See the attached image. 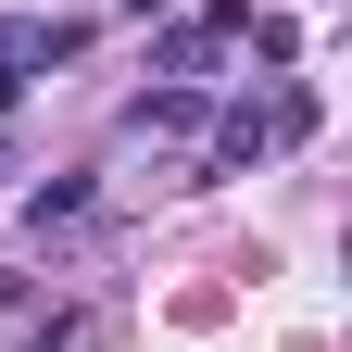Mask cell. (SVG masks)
Listing matches in <instances>:
<instances>
[{
	"instance_id": "obj_1",
	"label": "cell",
	"mask_w": 352,
	"mask_h": 352,
	"mask_svg": "<svg viewBox=\"0 0 352 352\" xmlns=\"http://www.w3.org/2000/svg\"><path fill=\"white\" fill-rule=\"evenodd\" d=\"M264 151H277V101H227V113H214V151H201V176H252Z\"/></svg>"
},
{
	"instance_id": "obj_2",
	"label": "cell",
	"mask_w": 352,
	"mask_h": 352,
	"mask_svg": "<svg viewBox=\"0 0 352 352\" xmlns=\"http://www.w3.org/2000/svg\"><path fill=\"white\" fill-rule=\"evenodd\" d=\"M201 126H214L201 88H139V101H126V139H201Z\"/></svg>"
},
{
	"instance_id": "obj_3",
	"label": "cell",
	"mask_w": 352,
	"mask_h": 352,
	"mask_svg": "<svg viewBox=\"0 0 352 352\" xmlns=\"http://www.w3.org/2000/svg\"><path fill=\"white\" fill-rule=\"evenodd\" d=\"M214 51H227L214 25H164V38H151V76H176V88H201V76H214Z\"/></svg>"
},
{
	"instance_id": "obj_4",
	"label": "cell",
	"mask_w": 352,
	"mask_h": 352,
	"mask_svg": "<svg viewBox=\"0 0 352 352\" xmlns=\"http://www.w3.org/2000/svg\"><path fill=\"white\" fill-rule=\"evenodd\" d=\"M38 88V38H25V13H0V113H13Z\"/></svg>"
},
{
	"instance_id": "obj_5",
	"label": "cell",
	"mask_w": 352,
	"mask_h": 352,
	"mask_svg": "<svg viewBox=\"0 0 352 352\" xmlns=\"http://www.w3.org/2000/svg\"><path fill=\"white\" fill-rule=\"evenodd\" d=\"M76 214H88V176H51V189H25V227H38V239H51V227H76Z\"/></svg>"
},
{
	"instance_id": "obj_6",
	"label": "cell",
	"mask_w": 352,
	"mask_h": 352,
	"mask_svg": "<svg viewBox=\"0 0 352 352\" xmlns=\"http://www.w3.org/2000/svg\"><path fill=\"white\" fill-rule=\"evenodd\" d=\"M126 13H164V0H126Z\"/></svg>"
}]
</instances>
